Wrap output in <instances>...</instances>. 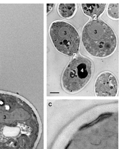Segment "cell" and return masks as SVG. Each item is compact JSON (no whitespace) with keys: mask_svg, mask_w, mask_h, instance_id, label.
Wrapping results in <instances>:
<instances>
[{"mask_svg":"<svg viewBox=\"0 0 121 149\" xmlns=\"http://www.w3.org/2000/svg\"><path fill=\"white\" fill-rule=\"evenodd\" d=\"M41 132L37 114L0 120V149H35Z\"/></svg>","mask_w":121,"mask_h":149,"instance_id":"6da1fadb","label":"cell"},{"mask_svg":"<svg viewBox=\"0 0 121 149\" xmlns=\"http://www.w3.org/2000/svg\"><path fill=\"white\" fill-rule=\"evenodd\" d=\"M83 45L91 56L102 58L111 55L117 45L116 36L111 28L97 18L88 22L82 33Z\"/></svg>","mask_w":121,"mask_h":149,"instance_id":"7a4b0ae2","label":"cell"},{"mask_svg":"<svg viewBox=\"0 0 121 149\" xmlns=\"http://www.w3.org/2000/svg\"><path fill=\"white\" fill-rule=\"evenodd\" d=\"M93 71V63L89 58L81 56L73 58L63 73L61 83L63 88L69 93L78 92L90 81Z\"/></svg>","mask_w":121,"mask_h":149,"instance_id":"3957f363","label":"cell"},{"mask_svg":"<svg viewBox=\"0 0 121 149\" xmlns=\"http://www.w3.org/2000/svg\"><path fill=\"white\" fill-rule=\"evenodd\" d=\"M49 33L51 41L56 49L69 56L77 54L80 44L79 34L71 24L63 21H56L50 25Z\"/></svg>","mask_w":121,"mask_h":149,"instance_id":"277c9868","label":"cell"},{"mask_svg":"<svg viewBox=\"0 0 121 149\" xmlns=\"http://www.w3.org/2000/svg\"><path fill=\"white\" fill-rule=\"evenodd\" d=\"M118 82L111 72L105 71L100 74L95 84V95L97 97H115L118 91Z\"/></svg>","mask_w":121,"mask_h":149,"instance_id":"5b68a950","label":"cell"},{"mask_svg":"<svg viewBox=\"0 0 121 149\" xmlns=\"http://www.w3.org/2000/svg\"><path fill=\"white\" fill-rule=\"evenodd\" d=\"M106 6V4H81L82 8L84 14L93 19L97 18L102 13Z\"/></svg>","mask_w":121,"mask_h":149,"instance_id":"8992f818","label":"cell"},{"mask_svg":"<svg viewBox=\"0 0 121 149\" xmlns=\"http://www.w3.org/2000/svg\"><path fill=\"white\" fill-rule=\"evenodd\" d=\"M76 10V5L75 3L59 4L58 6L59 13L62 17L69 18L74 15Z\"/></svg>","mask_w":121,"mask_h":149,"instance_id":"52a82bcc","label":"cell"},{"mask_svg":"<svg viewBox=\"0 0 121 149\" xmlns=\"http://www.w3.org/2000/svg\"><path fill=\"white\" fill-rule=\"evenodd\" d=\"M119 4H110L107 8V14L112 19H116L119 18Z\"/></svg>","mask_w":121,"mask_h":149,"instance_id":"ba28073f","label":"cell"},{"mask_svg":"<svg viewBox=\"0 0 121 149\" xmlns=\"http://www.w3.org/2000/svg\"><path fill=\"white\" fill-rule=\"evenodd\" d=\"M54 4H47V13L50 11L53 8Z\"/></svg>","mask_w":121,"mask_h":149,"instance_id":"9c48e42d","label":"cell"}]
</instances>
